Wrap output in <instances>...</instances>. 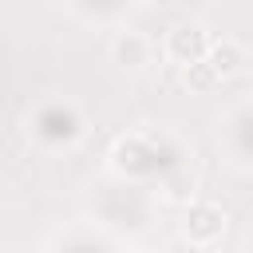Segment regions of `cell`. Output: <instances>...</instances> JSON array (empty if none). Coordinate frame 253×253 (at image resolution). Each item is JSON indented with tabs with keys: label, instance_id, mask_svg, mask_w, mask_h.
<instances>
[{
	"label": "cell",
	"instance_id": "4",
	"mask_svg": "<svg viewBox=\"0 0 253 253\" xmlns=\"http://www.w3.org/2000/svg\"><path fill=\"white\" fill-rule=\"evenodd\" d=\"M213 71H217V79L225 83V79H233L241 67H245V47L237 43V40H210V47H206V55H202Z\"/></svg>",
	"mask_w": 253,
	"mask_h": 253
},
{
	"label": "cell",
	"instance_id": "1",
	"mask_svg": "<svg viewBox=\"0 0 253 253\" xmlns=\"http://www.w3.org/2000/svg\"><path fill=\"white\" fill-rule=\"evenodd\" d=\"M182 237L198 249L221 241L225 237V210L213 206V202H190L186 213H182Z\"/></svg>",
	"mask_w": 253,
	"mask_h": 253
},
{
	"label": "cell",
	"instance_id": "6",
	"mask_svg": "<svg viewBox=\"0 0 253 253\" xmlns=\"http://www.w3.org/2000/svg\"><path fill=\"white\" fill-rule=\"evenodd\" d=\"M221 79H217V71L206 63V59H194V63H186V87L190 91H198V95H206V91H213Z\"/></svg>",
	"mask_w": 253,
	"mask_h": 253
},
{
	"label": "cell",
	"instance_id": "5",
	"mask_svg": "<svg viewBox=\"0 0 253 253\" xmlns=\"http://www.w3.org/2000/svg\"><path fill=\"white\" fill-rule=\"evenodd\" d=\"M111 59H115L119 67H142V63L150 59L146 36H138V32H119L115 43H111Z\"/></svg>",
	"mask_w": 253,
	"mask_h": 253
},
{
	"label": "cell",
	"instance_id": "2",
	"mask_svg": "<svg viewBox=\"0 0 253 253\" xmlns=\"http://www.w3.org/2000/svg\"><path fill=\"white\" fill-rule=\"evenodd\" d=\"M111 170L115 174H126V178H142L154 170V146L142 138V134H123L115 138L111 146Z\"/></svg>",
	"mask_w": 253,
	"mask_h": 253
},
{
	"label": "cell",
	"instance_id": "3",
	"mask_svg": "<svg viewBox=\"0 0 253 253\" xmlns=\"http://www.w3.org/2000/svg\"><path fill=\"white\" fill-rule=\"evenodd\" d=\"M206 47H210V36H206L202 24H174L170 36H166V55L174 63H182V67L194 63V59H202Z\"/></svg>",
	"mask_w": 253,
	"mask_h": 253
}]
</instances>
